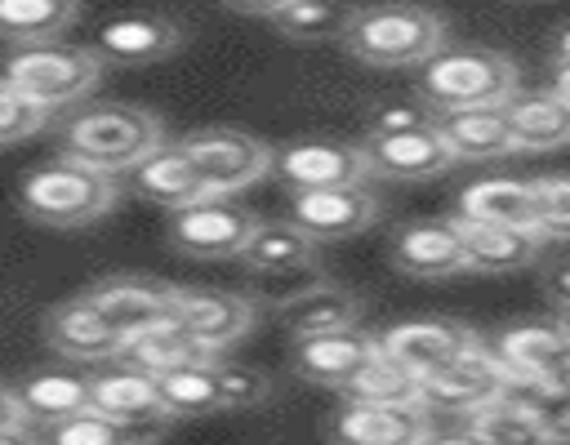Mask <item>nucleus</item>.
<instances>
[{"mask_svg": "<svg viewBox=\"0 0 570 445\" xmlns=\"http://www.w3.org/2000/svg\"><path fill=\"white\" fill-rule=\"evenodd\" d=\"M160 142H165L160 116L134 102L85 107L62 125V156L102 178L134 174Z\"/></svg>", "mask_w": 570, "mask_h": 445, "instance_id": "1", "label": "nucleus"}, {"mask_svg": "<svg viewBox=\"0 0 570 445\" xmlns=\"http://www.w3.org/2000/svg\"><path fill=\"white\" fill-rule=\"evenodd\" d=\"M517 89H521L517 62L485 44H445L423 62V76H419V98L432 116L503 107Z\"/></svg>", "mask_w": 570, "mask_h": 445, "instance_id": "2", "label": "nucleus"}, {"mask_svg": "<svg viewBox=\"0 0 570 445\" xmlns=\"http://www.w3.org/2000/svg\"><path fill=\"white\" fill-rule=\"evenodd\" d=\"M343 44L365 67H423L436 49H445V18L423 4H374L356 9Z\"/></svg>", "mask_w": 570, "mask_h": 445, "instance_id": "3", "label": "nucleus"}, {"mask_svg": "<svg viewBox=\"0 0 570 445\" xmlns=\"http://www.w3.org/2000/svg\"><path fill=\"white\" fill-rule=\"evenodd\" d=\"M102 62L89 44H36V49H13L0 62V85L13 89L18 98H27L40 111H58V107H76L85 102L98 80H102Z\"/></svg>", "mask_w": 570, "mask_h": 445, "instance_id": "4", "label": "nucleus"}, {"mask_svg": "<svg viewBox=\"0 0 570 445\" xmlns=\"http://www.w3.org/2000/svg\"><path fill=\"white\" fill-rule=\"evenodd\" d=\"M120 187L116 178H102L67 156H53L36 169H27L22 187H18V205L27 218L45 222V227H85L98 222L116 209Z\"/></svg>", "mask_w": 570, "mask_h": 445, "instance_id": "5", "label": "nucleus"}, {"mask_svg": "<svg viewBox=\"0 0 570 445\" xmlns=\"http://www.w3.org/2000/svg\"><path fill=\"white\" fill-rule=\"evenodd\" d=\"M178 151L191 160L196 178L218 200H232V191H245L272 174V142L236 125L191 129L178 138Z\"/></svg>", "mask_w": 570, "mask_h": 445, "instance_id": "6", "label": "nucleus"}, {"mask_svg": "<svg viewBox=\"0 0 570 445\" xmlns=\"http://www.w3.org/2000/svg\"><path fill=\"white\" fill-rule=\"evenodd\" d=\"M508 387H512V374H508L503 360L476 338L463 356H454V360L441 365L436 374L419 378V405H423L428 414L468 418V414H476L481 405L499 400Z\"/></svg>", "mask_w": 570, "mask_h": 445, "instance_id": "7", "label": "nucleus"}, {"mask_svg": "<svg viewBox=\"0 0 570 445\" xmlns=\"http://www.w3.org/2000/svg\"><path fill=\"white\" fill-rule=\"evenodd\" d=\"M379 214H383V200L370 182L325 187V191H289V205H285V222L298 227L312 245L347 240V236L374 227Z\"/></svg>", "mask_w": 570, "mask_h": 445, "instance_id": "8", "label": "nucleus"}, {"mask_svg": "<svg viewBox=\"0 0 570 445\" xmlns=\"http://www.w3.org/2000/svg\"><path fill=\"white\" fill-rule=\"evenodd\" d=\"M80 298L129 343L134 334L174 316L178 285H169L160 276H102L89 289H80Z\"/></svg>", "mask_w": 570, "mask_h": 445, "instance_id": "9", "label": "nucleus"}, {"mask_svg": "<svg viewBox=\"0 0 570 445\" xmlns=\"http://www.w3.org/2000/svg\"><path fill=\"white\" fill-rule=\"evenodd\" d=\"M476 343V334L463 320L450 316H419V320H396L383 334H374V352L396 360L401 369H410L414 378L436 374L441 365H450L454 356H463Z\"/></svg>", "mask_w": 570, "mask_h": 445, "instance_id": "10", "label": "nucleus"}, {"mask_svg": "<svg viewBox=\"0 0 570 445\" xmlns=\"http://www.w3.org/2000/svg\"><path fill=\"white\" fill-rule=\"evenodd\" d=\"M272 169L289 191H325V187H356L365 182V160L356 142L343 138H298L272 147Z\"/></svg>", "mask_w": 570, "mask_h": 445, "instance_id": "11", "label": "nucleus"}, {"mask_svg": "<svg viewBox=\"0 0 570 445\" xmlns=\"http://www.w3.org/2000/svg\"><path fill=\"white\" fill-rule=\"evenodd\" d=\"M490 352L503 360L512 383L566 392V325L561 320H521L508 325Z\"/></svg>", "mask_w": 570, "mask_h": 445, "instance_id": "12", "label": "nucleus"}, {"mask_svg": "<svg viewBox=\"0 0 570 445\" xmlns=\"http://www.w3.org/2000/svg\"><path fill=\"white\" fill-rule=\"evenodd\" d=\"M254 222L258 218L245 205L209 196L169 218V240H174V249H183L191 258H240Z\"/></svg>", "mask_w": 570, "mask_h": 445, "instance_id": "13", "label": "nucleus"}, {"mask_svg": "<svg viewBox=\"0 0 570 445\" xmlns=\"http://www.w3.org/2000/svg\"><path fill=\"white\" fill-rule=\"evenodd\" d=\"M169 320L183 334H191L200 347L223 356L227 347H236L258 325V307H254V298L227 294V289H178Z\"/></svg>", "mask_w": 570, "mask_h": 445, "instance_id": "14", "label": "nucleus"}, {"mask_svg": "<svg viewBox=\"0 0 570 445\" xmlns=\"http://www.w3.org/2000/svg\"><path fill=\"white\" fill-rule=\"evenodd\" d=\"M187 40V27L169 13H125V18H107L94 36V53L98 62H120V67H142V62H160L169 53H178Z\"/></svg>", "mask_w": 570, "mask_h": 445, "instance_id": "15", "label": "nucleus"}, {"mask_svg": "<svg viewBox=\"0 0 570 445\" xmlns=\"http://www.w3.org/2000/svg\"><path fill=\"white\" fill-rule=\"evenodd\" d=\"M432 414L423 405H352L343 400L330 418V445H423Z\"/></svg>", "mask_w": 570, "mask_h": 445, "instance_id": "16", "label": "nucleus"}, {"mask_svg": "<svg viewBox=\"0 0 570 445\" xmlns=\"http://www.w3.org/2000/svg\"><path fill=\"white\" fill-rule=\"evenodd\" d=\"M387 258L396 271L414 276V280H445L463 271V249H459V231L454 218H414L401 222L387 240Z\"/></svg>", "mask_w": 570, "mask_h": 445, "instance_id": "17", "label": "nucleus"}, {"mask_svg": "<svg viewBox=\"0 0 570 445\" xmlns=\"http://www.w3.org/2000/svg\"><path fill=\"white\" fill-rule=\"evenodd\" d=\"M374 356V334H365L361 325L356 329H334V334H316V338H298L289 343V365L298 378L316 383V387H330V392H343Z\"/></svg>", "mask_w": 570, "mask_h": 445, "instance_id": "18", "label": "nucleus"}, {"mask_svg": "<svg viewBox=\"0 0 570 445\" xmlns=\"http://www.w3.org/2000/svg\"><path fill=\"white\" fill-rule=\"evenodd\" d=\"M361 147V160H365V174L370 178H392V182H423V178H436L445 169H454V156L441 147V138L428 129H414V134H387V138H365L356 142Z\"/></svg>", "mask_w": 570, "mask_h": 445, "instance_id": "19", "label": "nucleus"}, {"mask_svg": "<svg viewBox=\"0 0 570 445\" xmlns=\"http://www.w3.org/2000/svg\"><path fill=\"white\" fill-rule=\"evenodd\" d=\"M361 294H352L338 280H312L298 294H289L285 303H276V316L289 334V343L298 338H316V334H334V329H356L361 325Z\"/></svg>", "mask_w": 570, "mask_h": 445, "instance_id": "20", "label": "nucleus"}, {"mask_svg": "<svg viewBox=\"0 0 570 445\" xmlns=\"http://www.w3.org/2000/svg\"><path fill=\"white\" fill-rule=\"evenodd\" d=\"M40 334L62 360H98V365H107V360H120V347H125V338L80 294L58 303V307H49L45 320H40Z\"/></svg>", "mask_w": 570, "mask_h": 445, "instance_id": "21", "label": "nucleus"}, {"mask_svg": "<svg viewBox=\"0 0 570 445\" xmlns=\"http://www.w3.org/2000/svg\"><path fill=\"white\" fill-rule=\"evenodd\" d=\"M454 231H459V249H463V271L503 276V271H521V267L539 263V254H543V240L534 231L490 227V222H468V218H454Z\"/></svg>", "mask_w": 570, "mask_h": 445, "instance_id": "22", "label": "nucleus"}, {"mask_svg": "<svg viewBox=\"0 0 570 445\" xmlns=\"http://www.w3.org/2000/svg\"><path fill=\"white\" fill-rule=\"evenodd\" d=\"M512 151H557L570 138V111L552 89H517L499 107Z\"/></svg>", "mask_w": 570, "mask_h": 445, "instance_id": "23", "label": "nucleus"}, {"mask_svg": "<svg viewBox=\"0 0 570 445\" xmlns=\"http://www.w3.org/2000/svg\"><path fill=\"white\" fill-rule=\"evenodd\" d=\"M316 249L321 245H312L285 218H267V222H254V231H249V240L240 249V263L258 280H281V276L316 271Z\"/></svg>", "mask_w": 570, "mask_h": 445, "instance_id": "24", "label": "nucleus"}, {"mask_svg": "<svg viewBox=\"0 0 570 445\" xmlns=\"http://www.w3.org/2000/svg\"><path fill=\"white\" fill-rule=\"evenodd\" d=\"M454 209H459L454 218H468V222L517 227V231H534V236H539L530 178H481V182H472V187L459 191ZM539 240H543V236H539Z\"/></svg>", "mask_w": 570, "mask_h": 445, "instance_id": "25", "label": "nucleus"}, {"mask_svg": "<svg viewBox=\"0 0 570 445\" xmlns=\"http://www.w3.org/2000/svg\"><path fill=\"white\" fill-rule=\"evenodd\" d=\"M89 409L102 414V418H120V423L165 418L160 400H156V383L142 369L125 365V360H107L98 374H89Z\"/></svg>", "mask_w": 570, "mask_h": 445, "instance_id": "26", "label": "nucleus"}, {"mask_svg": "<svg viewBox=\"0 0 570 445\" xmlns=\"http://www.w3.org/2000/svg\"><path fill=\"white\" fill-rule=\"evenodd\" d=\"M129 187H134V196H142V200H151V205H160V209H169V214H178V209H187V205H196V200H209L205 182L196 178V169H191V160L178 151V142H160V147L129 174Z\"/></svg>", "mask_w": 570, "mask_h": 445, "instance_id": "27", "label": "nucleus"}, {"mask_svg": "<svg viewBox=\"0 0 570 445\" xmlns=\"http://www.w3.org/2000/svg\"><path fill=\"white\" fill-rule=\"evenodd\" d=\"M13 400H18L22 423L31 432H40V427H53V423L89 409V378L76 369H40L13 387Z\"/></svg>", "mask_w": 570, "mask_h": 445, "instance_id": "28", "label": "nucleus"}, {"mask_svg": "<svg viewBox=\"0 0 570 445\" xmlns=\"http://www.w3.org/2000/svg\"><path fill=\"white\" fill-rule=\"evenodd\" d=\"M432 134L441 138V147L459 160H499L512 151L508 125L499 116V107H476V111H436L432 116Z\"/></svg>", "mask_w": 570, "mask_h": 445, "instance_id": "29", "label": "nucleus"}, {"mask_svg": "<svg viewBox=\"0 0 570 445\" xmlns=\"http://www.w3.org/2000/svg\"><path fill=\"white\" fill-rule=\"evenodd\" d=\"M245 18L276 27L289 40H343L356 18V4H316V0H276V4H232Z\"/></svg>", "mask_w": 570, "mask_h": 445, "instance_id": "30", "label": "nucleus"}, {"mask_svg": "<svg viewBox=\"0 0 570 445\" xmlns=\"http://www.w3.org/2000/svg\"><path fill=\"white\" fill-rule=\"evenodd\" d=\"M120 360L142 369L147 378H160V374H174V369H187V365H214L218 356L209 347H200L191 334H183L174 320H160V325L134 334L120 347Z\"/></svg>", "mask_w": 570, "mask_h": 445, "instance_id": "31", "label": "nucleus"}, {"mask_svg": "<svg viewBox=\"0 0 570 445\" xmlns=\"http://www.w3.org/2000/svg\"><path fill=\"white\" fill-rule=\"evenodd\" d=\"M80 22L76 0H0V40L13 49L58 44Z\"/></svg>", "mask_w": 570, "mask_h": 445, "instance_id": "32", "label": "nucleus"}, {"mask_svg": "<svg viewBox=\"0 0 570 445\" xmlns=\"http://www.w3.org/2000/svg\"><path fill=\"white\" fill-rule=\"evenodd\" d=\"M169 432L165 418L151 423H120V418H102L94 409H80L53 427H40L36 441L40 445H156Z\"/></svg>", "mask_w": 570, "mask_h": 445, "instance_id": "33", "label": "nucleus"}, {"mask_svg": "<svg viewBox=\"0 0 570 445\" xmlns=\"http://www.w3.org/2000/svg\"><path fill=\"white\" fill-rule=\"evenodd\" d=\"M151 383H156L160 414H165L169 423H174V418H205V414L223 409V392H218L214 365H187V369L160 374V378H151Z\"/></svg>", "mask_w": 570, "mask_h": 445, "instance_id": "34", "label": "nucleus"}, {"mask_svg": "<svg viewBox=\"0 0 570 445\" xmlns=\"http://www.w3.org/2000/svg\"><path fill=\"white\" fill-rule=\"evenodd\" d=\"M463 432L476 445H552L548 432L521 405H512L508 396H499V400L481 405L476 414H468L463 418Z\"/></svg>", "mask_w": 570, "mask_h": 445, "instance_id": "35", "label": "nucleus"}, {"mask_svg": "<svg viewBox=\"0 0 570 445\" xmlns=\"http://www.w3.org/2000/svg\"><path fill=\"white\" fill-rule=\"evenodd\" d=\"M343 400H352V405H419V378L374 352L370 365L343 387Z\"/></svg>", "mask_w": 570, "mask_h": 445, "instance_id": "36", "label": "nucleus"}, {"mask_svg": "<svg viewBox=\"0 0 570 445\" xmlns=\"http://www.w3.org/2000/svg\"><path fill=\"white\" fill-rule=\"evenodd\" d=\"M530 191H534V222H539V236L543 245H561L566 240V227H570V182L566 174H543V178H530Z\"/></svg>", "mask_w": 570, "mask_h": 445, "instance_id": "37", "label": "nucleus"}, {"mask_svg": "<svg viewBox=\"0 0 570 445\" xmlns=\"http://www.w3.org/2000/svg\"><path fill=\"white\" fill-rule=\"evenodd\" d=\"M214 378H218V392H223V409H254L272 396V378L245 360H227L218 356L214 360Z\"/></svg>", "mask_w": 570, "mask_h": 445, "instance_id": "38", "label": "nucleus"}, {"mask_svg": "<svg viewBox=\"0 0 570 445\" xmlns=\"http://www.w3.org/2000/svg\"><path fill=\"white\" fill-rule=\"evenodd\" d=\"M49 120H53L49 111L31 107L27 98H18L13 89H4V85H0V147H13V142L36 138Z\"/></svg>", "mask_w": 570, "mask_h": 445, "instance_id": "39", "label": "nucleus"}, {"mask_svg": "<svg viewBox=\"0 0 570 445\" xmlns=\"http://www.w3.org/2000/svg\"><path fill=\"white\" fill-rule=\"evenodd\" d=\"M432 125V111L423 102H383L370 125H365V138H387V134H414V129H428Z\"/></svg>", "mask_w": 570, "mask_h": 445, "instance_id": "40", "label": "nucleus"}, {"mask_svg": "<svg viewBox=\"0 0 570 445\" xmlns=\"http://www.w3.org/2000/svg\"><path fill=\"white\" fill-rule=\"evenodd\" d=\"M9 427H27V423H22V414H18L13 387H4V383H0V432H9Z\"/></svg>", "mask_w": 570, "mask_h": 445, "instance_id": "41", "label": "nucleus"}, {"mask_svg": "<svg viewBox=\"0 0 570 445\" xmlns=\"http://www.w3.org/2000/svg\"><path fill=\"white\" fill-rule=\"evenodd\" d=\"M423 445H476V441H472V436L459 427V432H432Z\"/></svg>", "mask_w": 570, "mask_h": 445, "instance_id": "42", "label": "nucleus"}, {"mask_svg": "<svg viewBox=\"0 0 570 445\" xmlns=\"http://www.w3.org/2000/svg\"><path fill=\"white\" fill-rule=\"evenodd\" d=\"M0 445H40V441L31 427H9V432H0Z\"/></svg>", "mask_w": 570, "mask_h": 445, "instance_id": "43", "label": "nucleus"}]
</instances>
